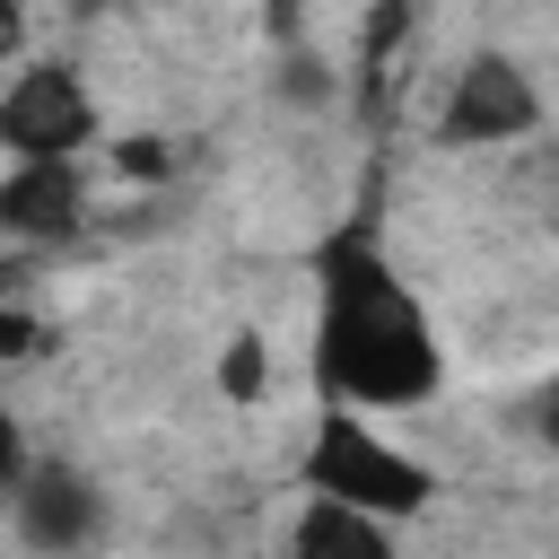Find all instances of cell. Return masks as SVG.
Returning a JSON list of instances; mask_svg holds the SVG:
<instances>
[{
	"label": "cell",
	"mask_w": 559,
	"mask_h": 559,
	"mask_svg": "<svg viewBox=\"0 0 559 559\" xmlns=\"http://www.w3.org/2000/svg\"><path fill=\"white\" fill-rule=\"evenodd\" d=\"M26 463H35V454H26V428H17L9 411H0V498H9L17 480H26Z\"/></svg>",
	"instance_id": "30bf717a"
},
{
	"label": "cell",
	"mask_w": 559,
	"mask_h": 559,
	"mask_svg": "<svg viewBox=\"0 0 559 559\" xmlns=\"http://www.w3.org/2000/svg\"><path fill=\"white\" fill-rule=\"evenodd\" d=\"M114 166H122V175H166V166H175V148H166V140H122V148H114Z\"/></svg>",
	"instance_id": "8fae6325"
},
{
	"label": "cell",
	"mask_w": 559,
	"mask_h": 559,
	"mask_svg": "<svg viewBox=\"0 0 559 559\" xmlns=\"http://www.w3.org/2000/svg\"><path fill=\"white\" fill-rule=\"evenodd\" d=\"M218 393H227V402H262V393H271V341H262V332H236V341L218 349Z\"/></svg>",
	"instance_id": "ba28073f"
},
{
	"label": "cell",
	"mask_w": 559,
	"mask_h": 559,
	"mask_svg": "<svg viewBox=\"0 0 559 559\" xmlns=\"http://www.w3.org/2000/svg\"><path fill=\"white\" fill-rule=\"evenodd\" d=\"M314 271H323V323H314L323 393L349 402V411H411V402H428L445 358H437V332H428L419 297L376 253V236L341 227Z\"/></svg>",
	"instance_id": "6da1fadb"
},
{
	"label": "cell",
	"mask_w": 559,
	"mask_h": 559,
	"mask_svg": "<svg viewBox=\"0 0 559 559\" xmlns=\"http://www.w3.org/2000/svg\"><path fill=\"white\" fill-rule=\"evenodd\" d=\"M26 52V0H0V61Z\"/></svg>",
	"instance_id": "4fadbf2b"
},
{
	"label": "cell",
	"mask_w": 559,
	"mask_h": 559,
	"mask_svg": "<svg viewBox=\"0 0 559 559\" xmlns=\"http://www.w3.org/2000/svg\"><path fill=\"white\" fill-rule=\"evenodd\" d=\"M280 96H288V105H323V96H332V70H323L306 44H288V61H280Z\"/></svg>",
	"instance_id": "9c48e42d"
},
{
	"label": "cell",
	"mask_w": 559,
	"mask_h": 559,
	"mask_svg": "<svg viewBox=\"0 0 559 559\" xmlns=\"http://www.w3.org/2000/svg\"><path fill=\"white\" fill-rule=\"evenodd\" d=\"M288 559H393L384 515L341 507V498H306V515L288 524Z\"/></svg>",
	"instance_id": "52a82bcc"
},
{
	"label": "cell",
	"mask_w": 559,
	"mask_h": 559,
	"mask_svg": "<svg viewBox=\"0 0 559 559\" xmlns=\"http://www.w3.org/2000/svg\"><path fill=\"white\" fill-rule=\"evenodd\" d=\"M306 489L314 498H341V507H367V515H419L428 498H437V472L419 463V454H402V445H384L349 402H323V419H314V437H306Z\"/></svg>",
	"instance_id": "7a4b0ae2"
},
{
	"label": "cell",
	"mask_w": 559,
	"mask_h": 559,
	"mask_svg": "<svg viewBox=\"0 0 559 559\" xmlns=\"http://www.w3.org/2000/svg\"><path fill=\"white\" fill-rule=\"evenodd\" d=\"M550 402H559V376H550Z\"/></svg>",
	"instance_id": "5bb4252c"
},
{
	"label": "cell",
	"mask_w": 559,
	"mask_h": 559,
	"mask_svg": "<svg viewBox=\"0 0 559 559\" xmlns=\"http://www.w3.org/2000/svg\"><path fill=\"white\" fill-rule=\"evenodd\" d=\"M9 515H17V542L44 550V559H70L105 533V489L79 472V463H26V480L9 489Z\"/></svg>",
	"instance_id": "5b68a950"
},
{
	"label": "cell",
	"mask_w": 559,
	"mask_h": 559,
	"mask_svg": "<svg viewBox=\"0 0 559 559\" xmlns=\"http://www.w3.org/2000/svg\"><path fill=\"white\" fill-rule=\"evenodd\" d=\"M44 332H35V314H17V306H0V358H26Z\"/></svg>",
	"instance_id": "7c38bea8"
},
{
	"label": "cell",
	"mask_w": 559,
	"mask_h": 559,
	"mask_svg": "<svg viewBox=\"0 0 559 559\" xmlns=\"http://www.w3.org/2000/svg\"><path fill=\"white\" fill-rule=\"evenodd\" d=\"M87 227V175L79 157H17L0 175V236L17 245H70Z\"/></svg>",
	"instance_id": "8992f818"
},
{
	"label": "cell",
	"mask_w": 559,
	"mask_h": 559,
	"mask_svg": "<svg viewBox=\"0 0 559 559\" xmlns=\"http://www.w3.org/2000/svg\"><path fill=\"white\" fill-rule=\"evenodd\" d=\"M542 122V87L524 79V61L507 52H472L445 87V114H437V148H498V140H524Z\"/></svg>",
	"instance_id": "277c9868"
},
{
	"label": "cell",
	"mask_w": 559,
	"mask_h": 559,
	"mask_svg": "<svg viewBox=\"0 0 559 559\" xmlns=\"http://www.w3.org/2000/svg\"><path fill=\"white\" fill-rule=\"evenodd\" d=\"M96 131H105V114L70 61H26L0 87V148L9 157H79Z\"/></svg>",
	"instance_id": "3957f363"
}]
</instances>
